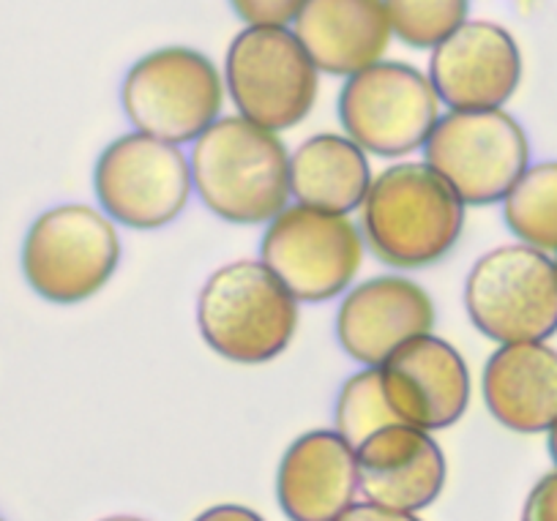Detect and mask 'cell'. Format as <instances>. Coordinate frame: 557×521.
Returning a JSON list of instances; mask_svg holds the SVG:
<instances>
[{"instance_id":"1","label":"cell","mask_w":557,"mask_h":521,"mask_svg":"<svg viewBox=\"0 0 557 521\" xmlns=\"http://www.w3.org/2000/svg\"><path fill=\"white\" fill-rule=\"evenodd\" d=\"M191 189L227 224H268L290 206V150L240 115L219 117L191 142Z\"/></svg>"},{"instance_id":"2","label":"cell","mask_w":557,"mask_h":521,"mask_svg":"<svg viewBox=\"0 0 557 521\" xmlns=\"http://www.w3.org/2000/svg\"><path fill=\"white\" fill-rule=\"evenodd\" d=\"M465 202L426 161H399L374 175L361 206V235L380 262L399 271L437 265L457 249Z\"/></svg>"},{"instance_id":"3","label":"cell","mask_w":557,"mask_h":521,"mask_svg":"<svg viewBox=\"0 0 557 521\" xmlns=\"http://www.w3.org/2000/svg\"><path fill=\"white\" fill-rule=\"evenodd\" d=\"M298 306L260 260L227 262L202 284L197 327L224 361L260 367L290 347L301 314Z\"/></svg>"},{"instance_id":"4","label":"cell","mask_w":557,"mask_h":521,"mask_svg":"<svg viewBox=\"0 0 557 521\" xmlns=\"http://www.w3.org/2000/svg\"><path fill=\"white\" fill-rule=\"evenodd\" d=\"M121 251L115 222L101 208L63 202L34 219L20 251V268L41 300L77 306L110 284Z\"/></svg>"},{"instance_id":"5","label":"cell","mask_w":557,"mask_h":521,"mask_svg":"<svg viewBox=\"0 0 557 521\" xmlns=\"http://www.w3.org/2000/svg\"><path fill=\"white\" fill-rule=\"evenodd\" d=\"M222 77L238 115L276 134L307 121L320 94V69L285 25H246Z\"/></svg>"},{"instance_id":"6","label":"cell","mask_w":557,"mask_h":521,"mask_svg":"<svg viewBox=\"0 0 557 521\" xmlns=\"http://www.w3.org/2000/svg\"><path fill=\"white\" fill-rule=\"evenodd\" d=\"M121 107L134 132L173 145L195 142L222 117L224 77L191 47H159L128 66Z\"/></svg>"},{"instance_id":"7","label":"cell","mask_w":557,"mask_h":521,"mask_svg":"<svg viewBox=\"0 0 557 521\" xmlns=\"http://www.w3.org/2000/svg\"><path fill=\"white\" fill-rule=\"evenodd\" d=\"M465 311L495 344L549 342L557 333L555 262L524 244L486 251L465 278Z\"/></svg>"},{"instance_id":"8","label":"cell","mask_w":557,"mask_h":521,"mask_svg":"<svg viewBox=\"0 0 557 521\" xmlns=\"http://www.w3.org/2000/svg\"><path fill=\"white\" fill-rule=\"evenodd\" d=\"M361 227L345 213L287 206L265 224L260 262L298 303L342 298L363 265Z\"/></svg>"},{"instance_id":"9","label":"cell","mask_w":557,"mask_h":521,"mask_svg":"<svg viewBox=\"0 0 557 521\" xmlns=\"http://www.w3.org/2000/svg\"><path fill=\"white\" fill-rule=\"evenodd\" d=\"M424 161L465 206H495L530 166L522 123L500 110H448L424 142Z\"/></svg>"},{"instance_id":"10","label":"cell","mask_w":557,"mask_h":521,"mask_svg":"<svg viewBox=\"0 0 557 521\" xmlns=\"http://www.w3.org/2000/svg\"><path fill=\"white\" fill-rule=\"evenodd\" d=\"M443 104L430 74L405 61H377L345 77L339 123L347 137L380 159L424 148Z\"/></svg>"},{"instance_id":"11","label":"cell","mask_w":557,"mask_h":521,"mask_svg":"<svg viewBox=\"0 0 557 521\" xmlns=\"http://www.w3.org/2000/svg\"><path fill=\"white\" fill-rule=\"evenodd\" d=\"M99 208L128 230H162L191 200V166L181 145L143 132L112 139L94 166Z\"/></svg>"},{"instance_id":"12","label":"cell","mask_w":557,"mask_h":521,"mask_svg":"<svg viewBox=\"0 0 557 521\" xmlns=\"http://www.w3.org/2000/svg\"><path fill=\"white\" fill-rule=\"evenodd\" d=\"M385 399L401 423L443 432L470 405V369L462 352L435 333L405 342L380 367Z\"/></svg>"},{"instance_id":"13","label":"cell","mask_w":557,"mask_h":521,"mask_svg":"<svg viewBox=\"0 0 557 521\" xmlns=\"http://www.w3.org/2000/svg\"><path fill=\"white\" fill-rule=\"evenodd\" d=\"M426 74L448 110H500L522 83V52L503 25L465 20L432 50Z\"/></svg>"},{"instance_id":"14","label":"cell","mask_w":557,"mask_h":521,"mask_svg":"<svg viewBox=\"0 0 557 521\" xmlns=\"http://www.w3.org/2000/svg\"><path fill=\"white\" fill-rule=\"evenodd\" d=\"M432 295L407 276H374L352 284L336 309V342L361 367H383L401 344L435 331Z\"/></svg>"},{"instance_id":"15","label":"cell","mask_w":557,"mask_h":521,"mask_svg":"<svg viewBox=\"0 0 557 521\" xmlns=\"http://www.w3.org/2000/svg\"><path fill=\"white\" fill-rule=\"evenodd\" d=\"M358 494L383 508L418 510L437 503L446 486V456L432 432L394 423L356 448Z\"/></svg>"},{"instance_id":"16","label":"cell","mask_w":557,"mask_h":521,"mask_svg":"<svg viewBox=\"0 0 557 521\" xmlns=\"http://www.w3.org/2000/svg\"><path fill=\"white\" fill-rule=\"evenodd\" d=\"M358 494L356 448L334 429H312L287 445L276 499L290 521H336Z\"/></svg>"},{"instance_id":"17","label":"cell","mask_w":557,"mask_h":521,"mask_svg":"<svg viewBox=\"0 0 557 521\" xmlns=\"http://www.w3.org/2000/svg\"><path fill=\"white\" fill-rule=\"evenodd\" d=\"M290 28L331 77H350L383 61L394 39L383 0H307Z\"/></svg>"},{"instance_id":"18","label":"cell","mask_w":557,"mask_h":521,"mask_svg":"<svg viewBox=\"0 0 557 521\" xmlns=\"http://www.w3.org/2000/svg\"><path fill=\"white\" fill-rule=\"evenodd\" d=\"M481 396L508 432L546 434L557 421V350L546 342L497 344L484 363Z\"/></svg>"},{"instance_id":"19","label":"cell","mask_w":557,"mask_h":521,"mask_svg":"<svg viewBox=\"0 0 557 521\" xmlns=\"http://www.w3.org/2000/svg\"><path fill=\"white\" fill-rule=\"evenodd\" d=\"M372 181L367 150L347 134H312L290 153V195L298 206L350 216L361 211Z\"/></svg>"},{"instance_id":"20","label":"cell","mask_w":557,"mask_h":521,"mask_svg":"<svg viewBox=\"0 0 557 521\" xmlns=\"http://www.w3.org/2000/svg\"><path fill=\"white\" fill-rule=\"evenodd\" d=\"M503 222L524 246L557 251V161L530 164L503 197Z\"/></svg>"},{"instance_id":"21","label":"cell","mask_w":557,"mask_h":521,"mask_svg":"<svg viewBox=\"0 0 557 521\" xmlns=\"http://www.w3.org/2000/svg\"><path fill=\"white\" fill-rule=\"evenodd\" d=\"M394 423L401 421L385 399L380 367H361V372L342 383L334 405V432H339L352 448Z\"/></svg>"},{"instance_id":"22","label":"cell","mask_w":557,"mask_h":521,"mask_svg":"<svg viewBox=\"0 0 557 521\" xmlns=\"http://www.w3.org/2000/svg\"><path fill=\"white\" fill-rule=\"evenodd\" d=\"M391 30L412 50H435L468 20L470 0H383Z\"/></svg>"},{"instance_id":"23","label":"cell","mask_w":557,"mask_h":521,"mask_svg":"<svg viewBox=\"0 0 557 521\" xmlns=\"http://www.w3.org/2000/svg\"><path fill=\"white\" fill-rule=\"evenodd\" d=\"M307 0H230L235 17L246 25H285L290 28Z\"/></svg>"},{"instance_id":"24","label":"cell","mask_w":557,"mask_h":521,"mask_svg":"<svg viewBox=\"0 0 557 521\" xmlns=\"http://www.w3.org/2000/svg\"><path fill=\"white\" fill-rule=\"evenodd\" d=\"M522 521H557V467L530 488L522 505Z\"/></svg>"},{"instance_id":"25","label":"cell","mask_w":557,"mask_h":521,"mask_svg":"<svg viewBox=\"0 0 557 521\" xmlns=\"http://www.w3.org/2000/svg\"><path fill=\"white\" fill-rule=\"evenodd\" d=\"M336 521H421V519H418V513H407V510L383 508V505H372V503H352Z\"/></svg>"},{"instance_id":"26","label":"cell","mask_w":557,"mask_h":521,"mask_svg":"<svg viewBox=\"0 0 557 521\" xmlns=\"http://www.w3.org/2000/svg\"><path fill=\"white\" fill-rule=\"evenodd\" d=\"M191 521H265V519H262L257 510L246 508V505L224 503V505H213V508L202 510V513Z\"/></svg>"},{"instance_id":"27","label":"cell","mask_w":557,"mask_h":521,"mask_svg":"<svg viewBox=\"0 0 557 521\" xmlns=\"http://www.w3.org/2000/svg\"><path fill=\"white\" fill-rule=\"evenodd\" d=\"M546 445H549V456H552V461H555V467H557V421L552 423L549 432H546Z\"/></svg>"},{"instance_id":"28","label":"cell","mask_w":557,"mask_h":521,"mask_svg":"<svg viewBox=\"0 0 557 521\" xmlns=\"http://www.w3.org/2000/svg\"><path fill=\"white\" fill-rule=\"evenodd\" d=\"M101 521H146V519H139V516H107V519Z\"/></svg>"},{"instance_id":"29","label":"cell","mask_w":557,"mask_h":521,"mask_svg":"<svg viewBox=\"0 0 557 521\" xmlns=\"http://www.w3.org/2000/svg\"><path fill=\"white\" fill-rule=\"evenodd\" d=\"M552 262H555V271H557V251H555V257H552Z\"/></svg>"},{"instance_id":"30","label":"cell","mask_w":557,"mask_h":521,"mask_svg":"<svg viewBox=\"0 0 557 521\" xmlns=\"http://www.w3.org/2000/svg\"><path fill=\"white\" fill-rule=\"evenodd\" d=\"M0 521H3V519H0Z\"/></svg>"}]
</instances>
